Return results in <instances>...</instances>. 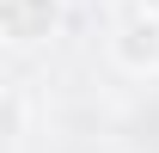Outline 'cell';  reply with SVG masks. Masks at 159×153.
<instances>
[{
	"label": "cell",
	"mask_w": 159,
	"mask_h": 153,
	"mask_svg": "<svg viewBox=\"0 0 159 153\" xmlns=\"http://www.w3.org/2000/svg\"><path fill=\"white\" fill-rule=\"evenodd\" d=\"M61 0H0V43L6 49H43L61 37Z\"/></svg>",
	"instance_id": "6da1fadb"
},
{
	"label": "cell",
	"mask_w": 159,
	"mask_h": 153,
	"mask_svg": "<svg viewBox=\"0 0 159 153\" xmlns=\"http://www.w3.org/2000/svg\"><path fill=\"white\" fill-rule=\"evenodd\" d=\"M110 61H116L122 74H141L153 80L159 74V19H122L116 31H110Z\"/></svg>",
	"instance_id": "7a4b0ae2"
},
{
	"label": "cell",
	"mask_w": 159,
	"mask_h": 153,
	"mask_svg": "<svg viewBox=\"0 0 159 153\" xmlns=\"http://www.w3.org/2000/svg\"><path fill=\"white\" fill-rule=\"evenodd\" d=\"M12 123H19V110H12V98L0 92V141H6V135H12Z\"/></svg>",
	"instance_id": "3957f363"
},
{
	"label": "cell",
	"mask_w": 159,
	"mask_h": 153,
	"mask_svg": "<svg viewBox=\"0 0 159 153\" xmlns=\"http://www.w3.org/2000/svg\"><path fill=\"white\" fill-rule=\"evenodd\" d=\"M135 12L141 19H159V0H135Z\"/></svg>",
	"instance_id": "277c9868"
}]
</instances>
